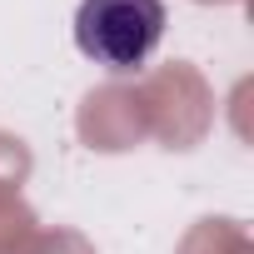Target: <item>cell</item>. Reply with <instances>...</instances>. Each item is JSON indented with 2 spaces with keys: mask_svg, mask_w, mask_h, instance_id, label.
Masks as SVG:
<instances>
[{
  "mask_svg": "<svg viewBox=\"0 0 254 254\" xmlns=\"http://www.w3.org/2000/svg\"><path fill=\"white\" fill-rule=\"evenodd\" d=\"M165 0H80L75 45L105 70H140L165 40Z\"/></svg>",
  "mask_w": 254,
  "mask_h": 254,
  "instance_id": "obj_1",
  "label": "cell"
}]
</instances>
